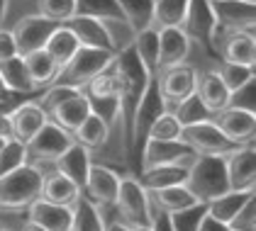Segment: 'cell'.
<instances>
[{
	"mask_svg": "<svg viewBox=\"0 0 256 231\" xmlns=\"http://www.w3.org/2000/svg\"><path fill=\"white\" fill-rule=\"evenodd\" d=\"M171 112L176 115L180 127H190V124H200V122H210L212 119V112L200 102V97L196 93L183 97V100H178L176 105L171 107Z\"/></svg>",
	"mask_w": 256,
	"mask_h": 231,
	"instance_id": "35",
	"label": "cell"
},
{
	"mask_svg": "<svg viewBox=\"0 0 256 231\" xmlns=\"http://www.w3.org/2000/svg\"><path fill=\"white\" fill-rule=\"evenodd\" d=\"M212 122L220 127V132L232 139L234 144L244 146V144H254V132H256V115L239 110V107H224L212 115Z\"/></svg>",
	"mask_w": 256,
	"mask_h": 231,
	"instance_id": "14",
	"label": "cell"
},
{
	"mask_svg": "<svg viewBox=\"0 0 256 231\" xmlns=\"http://www.w3.org/2000/svg\"><path fill=\"white\" fill-rule=\"evenodd\" d=\"M134 51H137L139 61L144 63V68L152 73V76H156L158 66V29H154V27H146V29H142V32H137L134 34Z\"/></svg>",
	"mask_w": 256,
	"mask_h": 231,
	"instance_id": "32",
	"label": "cell"
},
{
	"mask_svg": "<svg viewBox=\"0 0 256 231\" xmlns=\"http://www.w3.org/2000/svg\"><path fill=\"white\" fill-rule=\"evenodd\" d=\"M49 117L42 110V105L37 102H24V105H18L12 112H10V122H12V139H18L22 144H27L32 136L44 127Z\"/></svg>",
	"mask_w": 256,
	"mask_h": 231,
	"instance_id": "19",
	"label": "cell"
},
{
	"mask_svg": "<svg viewBox=\"0 0 256 231\" xmlns=\"http://www.w3.org/2000/svg\"><path fill=\"white\" fill-rule=\"evenodd\" d=\"M76 15H88V17H122L118 0H76Z\"/></svg>",
	"mask_w": 256,
	"mask_h": 231,
	"instance_id": "39",
	"label": "cell"
},
{
	"mask_svg": "<svg viewBox=\"0 0 256 231\" xmlns=\"http://www.w3.org/2000/svg\"><path fill=\"white\" fill-rule=\"evenodd\" d=\"M78 39L80 46H93V49H105V51H112L110 46V39L108 32L102 27V22L98 17H88V15H74L68 22H64Z\"/></svg>",
	"mask_w": 256,
	"mask_h": 231,
	"instance_id": "22",
	"label": "cell"
},
{
	"mask_svg": "<svg viewBox=\"0 0 256 231\" xmlns=\"http://www.w3.org/2000/svg\"><path fill=\"white\" fill-rule=\"evenodd\" d=\"M40 195H42L40 166L22 163L20 168L0 175V210H5V212L27 210Z\"/></svg>",
	"mask_w": 256,
	"mask_h": 231,
	"instance_id": "1",
	"label": "cell"
},
{
	"mask_svg": "<svg viewBox=\"0 0 256 231\" xmlns=\"http://www.w3.org/2000/svg\"><path fill=\"white\" fill-rule=\"evenodd\" d=\"M18 54V46H15V37L10 29H0V61L15 56Z\"/></svg>",
	"mask_w": 256,
	"mask_h": 231,
	"instance_id": "46",
	"label": "cell"
},
{
	"mask_svg": "<svg viewBox=\"0 0 256 231\" xmlns=\"http://www.w3.org/2000/svg\"><path fill=\"white\" fill-rule=\"evenodd\" d=\"M224 171L230 190H254L256 188V151L254 144L236 146L224 156Z\"/></svg>",
	"mask_w": 256,
	"mask_h": 231,
	"instance_id": "11",
	"label": "cell"
},
{
	"mask_svg": "<svg viewBox=\"0 0 256 231\" xmlns=\"http://www.w3.org/2000/svg\"><path fill=\"white\" fill-rule=\"evenodd\" d=\"M244 2H252V5H256V0H244Z\"/></svg>",
	"mask_w": 256,
	"mask_h": 231,
	"instance_id": "55",
	"label": "cell"
},
{
	"mask_svg": "<svg viewBox=\"0 0 256 231\" xmlns=\"http://www.w3.org/2000/svg\"><path fill=\"white\" fill-rule=\"evenodd\" d=\"M88 115H90V102H88V97H86L83 90L68 95L66 100H61L56 107H52V110L46 112V117H49L52 122H56L59 127H64V129L71 132V134L78 129L80 122Z\"/></svg>",
	"mask_w": 256,
	"mask_h": 231,
	"instance_id": "17",
	"label": "cell"
},
{
	"mask_svg": "<svg viewBox=\"0 0 256 231\" xmlns=\"http://www.w3.org/2000/svg\"><path fill=\"white\" fill-rule=\"evenodd\" d=\"M186 175H188L186 166L164 163V166H152V168L139 171V183L144 185V190H161V188H171V185H183Z\"/></svg>",
	"mask_w": 256,
	"mask_h": 231,
	"instance_id": "24",
	"label": "cell"
},
{
	"mask_svg": "<svg viewBox=\"0 0 256 231\" xmlns=\"http://www.w3.org/2000/svg\"><path fill=\"white\" fill-rule=\"evenodd\" d=\"M188 0H154V17L152 27L164 29V27H180L186 17Z\"/></svg>",
	"mask_w": 256,
	"mask_h": 231,
	"instance_id": "33",
	"label": "cell"
},
{
	"mask_svg": "<svg viewBox=\"0 0 256 231\" xmlns=\"http://www.w3.org/2000/svg\"><path fill=\"white\" fill-rule=\"evenodd\" d=\"M220 78L224 80V85L230 88V93L236 90L242 83H246L249 78H254V66H244V63H232V61H222V66L217 68Z\"/></svg>",
	"mask_w": 256,
	"mask_h": 231,
	"instance_id": "42",
	"label": "cell"
},
{
	"mask_svg": "<svg viewBox=\"0 0 256 231\" xmlns=\"http://www.w3.org/2000/svg\"><path fill=\"white\" fill-rule=\"evenodd\" d=\"M68 231H105V222L100 207L80 193L76 205L71 207V227Z\"/></svg>",
	"mask_w": 256,
	"mask_h": 231,
	"instance_id": "28",
	"label": "cell"
},
{
	"mask_svg": "<svg viewBox=\"0 0 256 231\" xmlns=\"http://www.w3.org/2000/svg\"><path fill=\"white\" fill-rule=\"evenodd\" d=\"M254 197V190H227L224 195H220L215 200L208 202V214H212L215 219L230 224L234 219V214Z\"/></svg>",
	"mask_w": 256,
	"mask_h": 231,
	"instance_id": "30",
	"label": "cell"
},
{
	"mask_svg": "<svg viewBox=\"0 0 256 231\" xmlns=\"http://www.w3.org/2000/svg\"><path fill=\"white\" fill-rule=\"evenodd\" d=\"M156 83L166 107L171 110L178 100L196 93L198 71L193 66H188V63H178V66H171V68H161L156 73Z\"/></svg>",
	"mask_w": 256,
	"mask_h": 231,
	"instance_id": "8",
	"label": "cell"
},
{
	"mask_svg": "<svg viewBox=\"0 0 256 231\" xmlns=\"http://www.w3.org/2000/svg\"><path fill=\"white\" fill-rule=\"evenodd\" d=\"M196 158L198 154L180 139H176V141L146 139V144L142 146V154H139V166H142V171L152 168V166H164V163H178V166L190 168Z\"/></svg>",
	"mask_w": 256,
	"mask_h": 231,
	"instance_id": "7",
	"label": "cell"
},
{
	"mask_svg": "<svg viewBox=\"0 0 256 231\" xmlns=\"http://www.w3.org/2000/svg\"><path fill=\"white\" fill-rule=\"evenodd\" d=\"M180 29L188 34L190 41H198L202 46L212 44L217 34V19L215 12H212V2L210 0H188Z\"/></svg>",
	"mask_w": 256,
	"mask_h": 231,
	"instance_id": "9",
	"label": "cell"
},
{
	"mask_svg": "<svg viewBox=\"0 0 256 231\" xmlns=\"http://www.w3.org/2000/svg\"><path fill=\"white\" fill-rule=\"evenodd\" d=\"M230 227L224 224V222H220V219H215L212 214L205 212V217L200 219V224H198V231H227Z\"/></svg>",
	"mask_w": 256,
	"mask_h": 231,
	"instance_id": "47",
	"label": "cell"
},
{
	"mask_svg": "<svg viewBox=\"0 0 256 231\" xmlns=\"http://www.w3.org/2000/svg\"><path fill=\"white\" fill-rule=\"evenodd\" d=\"M198 202H210L230 190L227 171H224V156H205L198 154L193 166L188 168L183 183Z\"/></svg>",
	"mask_w": 256,
	"mask_h": 231,
	"instance_id": "2",
	"label": "cell"
},
{
	"mask_svg": "<svg viewBox=\"0 0 256 231\" xmlns=\"http://www.w3.org/2000/svg\"><path fill=\"white\" fill-rule=\"evenodd\" d=\"M0 231H10V229H0Z\"/></svg>",
	"mask_w": 256,
	"mask_h": 231,
	"instance_id": "57",
	"label": "cell"
},
{
	"mask_svg": "<svg viewBox=\"0 0 256 231\" xmlns=\"http://www.w3.org/2000/svg\"><path fill=\"white\" fill-rule=\"evenodd\" d=\"M152 231H174L171 222H168V214L152 210Z\"/></svg>",
	"mask_w": 256,
	"mask_h": 231,
	"instance_id": "48",
	"label": "cell"
},
{
	"mask_svg": "<svg viewBox=\"0 0 256 231\" xmlns=\"http://www.w3.org/2000/svg\"><path fill=\"white\" fill-rule=\"evenodd\" d=\"M80 190L78 185L66 178L64 173H59L56 168L49 171V173H42V200L46 202H54V205H64V207H74L76 200L80 197Z\"/></svg>",
	"mask_w": 256,
	"mask_h": 231,
	"instance_id": "18",
	"label": "cell"
},
{
	"mask_svg": "<svg viewBox=\"0 0 256 231\" xmlns=\"http://www.w3.org/2000/svg\"><path fill=\"white\" fill-rule=\"evenodd\" d=\"M180 141L188 144L196 154L205 156H227L230 151H234L239 144H234L232 139L220 132L215 122H200V124H190L180 129Z\"/></svg>",
	"mask_w": 256,
	"mask_h": 231,
	"instance_id": "6",
	"label": "cell"
},
{
	"mask_svg": "<svg viewBox=\"0 0 256 231\" xmlns=\"http://www.w3.org/2000/svg\"><path fill=\"white\" fill-rule=\"evenodd\" d=\"M149 193V202H152V210L156 212H178V210H186L190 205H196L198 200L193 197V193L186 188V185H171V188H161V190H146Z\"/></svg>",
	"mask_w": 256,
	"mask_h": 231,
	"instance_id": "26",
	"label": "cell"
},
{
	"mask_svg": "<svg viewBox=\"0 0 256 231\" xmlns=\"http://www.w3.org/2000/svg\"><path fill=\"white\" fill-rule=\"evenodd\" d=\"M222 56L232 63L254 66L256 61V39L254 32H224L222 37Z\"/></svg>",
	"mask_w": 256,
	"mask_h": 231,
	"instance_id": "23",
	"label": "cell"
},
{
	"mask_svg": "<svg viewBox=\"0 0 256 231\" xmlns=\"http://www.w3.org/2000/svg\"><path fill=\"white\" fill-rule=\"evenodd\" d=\"M122 17L130 22V27L134 32H142L146 27H152L154 17V0H118Z\"/></svg>",
	"mask_w": 256,
	"mask_h": 231,
	"instance_id": "34",
	"label": "cell"
},
{
	"mask_svg": "<svg viewBox=\"0 0 256 231\" xmlns=\"http://www.w3.org/2000/svg\"><path fill=\"white\" fill-rule=\"evenodd\" d=\"M208 212V202H196L186 210H178V212L168 214V222H171V229L174 231H198L200 219Z\"/></svg>",
	"mask_w": 256,
	"mask_h": 231,
	"instance_id": "37",
	"label": "cell"
},
{
	"mask_svg": "<svg viewBox=\"0 0 256 231\" xmlns=\"http://www.w3.org/2000/svg\"><path fill=\"white\" fill-rule=\"evenodd\" d=\"M90 163H93V158H90V151L86 149V146H80L78 141H74L64 154L54 161V168L64 173L66 178H71L76 185H78L80 190H83V185H86V178H88V168H90Z\"/></svg>",
	"mask_w": 256,
	"mask_h": 231,
	"instance_id": "20",
	"label": "cell"
},
{
	"mask_svg": "<svg viewBox=\"0 0 256 231\" xmlns=\"http://www.w3.org/2000/svg\"><path fill=\"white\" fill-rule=\"evenodd\" d=\"M37 12L64 24L76 15V0H37Z\"/></svg>",
	"mask_w": 256,
	"mask_h": 231,
	"instance_id": "41",
	"label": "cell"
},
{
	"mask_svg": "<svg viewBox=\"0 0 256 231\" xmlns=\"http://www.w3.org/2000/svg\"><path fill=\"white\" fill-rule=\"evenodd\" d=\"M56 27H59V22L44 17V15H40V12L22 17L20 22L15 24V29H10V32H12V37H15L18 54L24 56V54H30V51L44 49V44H46L49 34H52Z\"/></svg>",
	"mask_w": 256,
	"mask_h": 231,
	"instance_id": "10",
	"label": "cell"
},
{
	"mask_svg": "<svg viewBox=\"0 0 256 231\" xmlns=\"http://www.w3.org/2000/svg\"><path fill=\"white\" fill-rule=\"evenodd\" d=\"M227 227L232 231H256V195L234 214V219Z\"/></svg>",
	"mask_w": 256,
	"mask_h": 231,
	"instance_id": "45",
	"label": "cell"
},
{
	"mask_svg": "<svg viewBox=\"0 0 256 231\" xmlns=\"http://www.w3.org/2000/svg\"><path fill=\"white\" fill-rule=\"evenodd\" d=\"M217 19V29L222 32H254L256 5L244 0H210Z\"/></svg>",
	"mask_w": 256,
	"mask_h": 231,
	"instance_id": "12",
	"label": "cell"
},
{
	"mask_svg": "<svg viewBox=\"0 0 256 231\" xmlns=\"http://www.w3.org/2000/svg\"><path fill=\"white\" fill-rule=\"evenodd\" d=\"M0 139H12V122H10V112H0Z\"/></svg>",
	"mask_w": 256,
	"mask_h": 231,
	"instance_id": "49",
	"label": "cell"
},
{
	"mask_svg": "<svg viewBox=\"0 0 256 231\" xmlns=\"http://www.w3.org/2000/svg\"><path fill=\"white\" fill-rule=\"evenodd\" d=\"M180 122L176 119V115L171 110L161 112V115L152 122L149 127V139H158V141H176L180 139Z\"/></svg>",
	"mask_w": 256,
	"mask_h": 231,
	"instance_id": "38",
	"label": "cell"
},
{
	"mask_svg": "<svg viewBox=\"0 0 256 231\" xmlns=\"http://www.w3.org/2000/svg\"><path fill=\"white\" fill-rule=\"evenodd\" d=\"M78 39H76V34L66 27V24H59L52 34H49V39H46V44H44V49L49 51V56L56 61V66H59V71L71 61V56L76 54V49H78Z\"/></svg>",
	"mask_w": 256,
	"mask_h": 231,
	"instance_id": "31",
	"label": "cell"
},
{
	"mask_svg": "<svg viewBox=\"0 0 256 231\" xmlns=\"http://www.w3.org/2000/svg\"><path fill=\"white\" fill-rule=\"evenodd\" d=\"M22 163H27V149L18 139H8L0 149V175L10 173L15 168H20Z\"/></svg>",
	"mask_w": 256,
	"mask_h": 231,
	"instance_id": "40",
	"label": "cell"
},
{
	"mask_svg": "<svg viewBox=\"0 0 256 231\" xmlns=\"http://www.w3.org/2000/svg\"><path fill=\"white\" fill-rule=\"evenodd\" d=\"M88 102H90V112H96L98 117H102L110 127L118 124V119H120V100L118 97H96V100L88 97Z\"/></svg>",
	"mask_w": 256,
	"mask_h": 231,
	"instance_id": "44",
	"label": "cell"
},
{
	"mask_svg": "<svg viewBox=\"0 0 256 231\" xmlns=\"http://www.w3.org/2000/svg\"><path fill=\"white\" fill-rule=\"evenodd\" d=\"M22 231H46V229H42V227H37V224H30V222H27Z\"/></svg>",
	"mask_w": 256,
	"mask_h": 231,
	"instance_id": "53",
	"label": "cell"
},
{
	"mask_svg": "<svg viewBox=\"0 0 256 231\" xmlns=\"http://www.w3.org/2000/svg\"><path fill=\"white\" fill-rule=\"evenodd\" d=\"M227 231H232V229H227Z\"/></svg>",
	"mask_w": 256,
	"mask_h": 231,
	"instance_id": "58",
	"label": "cell"
},
{
	"mask_svg": "<svg viewBox=\"0 0 256 231\" xmlns=\"http://www.w3.org/2000/svg\"><path fill=\"white\" fill-rule=\"evenodd\" d=\"M110 132H112V127H110L102 117H98L96 112H90V115L80 122L78 129L74 132V141H78L80 146H86L88 151H100V149L108 144Z\"/></svg>",
	"mask_w": 256,
	"mask_h": 231,
	"instance_id": "27",
	"label": "cell"
},
{
	"mask_svg": "<svg viewBox=\"0 0 256 231\" xmlns=\"http://www.w3.org/2000/svg\"><path fill=\"white\" fill-rule=\"evenodd\" d=\"M120 212V222H124L127 227H149L152 224V202L149 193L144 190V185L139 183V178H122L120 180V190L115 197V205Z\"/></svg>",
	"mask_w": 256,
	"mask_h": 231,
	"instance_id": "5",
	"label": "cell"
},
{
	"mask_svg": "<svg viewBox=\"0 0 256 231\" xmlns=\"http://www.w3.org/2000/svg\"><path fill=\"white\" fill-rule=\"evenodd\" d=\"M120 178L112 168L108 166H100V163H90L88 168V178H86V185H83V195L88 200H93L98 207H112L115 205V197L120 190Z\"/></svg>",
	"mask_w": 256,
	"mask_h": 231,
	"instance_id": "13",
	"label": "cell"
},
{
	"mask_svg": "<svg viewBox=\"0 0 256 231\" xmlns=\"http://www.w3.org/2000/svg\"><path fill=\"white\" fill-rule=\"evenodd\" d=\"M105 231H130V227L124 222H110V224H105Z\"/></svg>",
	"mask_w": 256,
	"mask_h": 231,
	"instance_id": "51",
	"label": "cell"
},
{
	"mask_svg": "<svg viewBox=\"0 0 256 231\" xmlns=\"http://www.w3.org/2000/svg\"><path fill=\"white\" fill-rule=\"evenodd\" d=\"M8 7H10V2L8 0H0V29H2V22L8 17Z\"/></svg>",
	"mask_w": 256,
	"mask_h": 231,
	"instance_id": "52",
	"label": "cell"
},
{
	"mask_svg": "<svg viewBox=\"0 0 256 231\" xmlns=\"http://www.w3.org/2000/svg\"><path fill=\"white\" fill-rule=\"evenodd\" d=\"M2 144H5V139H0V149H2Z\"/></svg>",
	"mask_w": 256,
	"mask_h": 231,
	"instance_id": "56",
	"label": "cell"
},
{
	"mask_svg": "<svg viewBox=\"0 0 256 231\" xmlns=\"http://www.w3.org/2000/svg\"><path fill=\"white\" fill-rule=\"evenodd\" d=\"M196 95L200 97V102L215 115L220 110H224L230 105V88L224 85V80L220 78L217 71H205L198 73V85Z\"/></svg>",
	"mask_w": 256,
	"mask_h": 231,
	"instance_id": "21",
	"label": "cell"
},
{
	"mask_svg": "<svg viewBox=\"0 0 256 231\" xmlns=\"http://www.w3.org/2000/svg\"><path fill=\"white\" fill-rule=\"evenodd\" d=\"M71 144H74V134L66 132L64 127H59L56 122L46 119L44 127L24 144V149H27V163H32V166L52 163V166H54V161H56Z\"/></svg>",
	"mask_w": 256,
	"mask_h": 231,
	"instance_id": "4",
	"label": "cell"
},
{
	"mask_svg": "<svg viewBox=\"0 0 256 231\" xmlns=\"http://www.w3.org/2000/svg\"><path fill=\"white\" fill-rule=\"evenodd\" d=\"M190 46H193V41L188 39V34L180 27H164V29H158V61H156L158 71L178 66V63H186L188 54H190Z\"/></svg>",
	"mask_w": 256,
	"mask_h": 231,
	"instance_id": "15",
	"label": "cell"
},
{
	"mask_svg": "<svg viewBox=\"0 0 256 231\" xmlns=\"http://www.w3.org/2000/svg\"><path fill=\"white\" fill-rule=\"evenodd\" d=\"M0 78L8 85V90L15 93V95H30V93L37 90L34 83H32V78H30L27 66H24V58L20 54L0 61Z\"/></svg>",
	"mask_w": 256,
	"mask_h": 231,
	"instance_id": "25",
	"label": "cell"
},
{
	"mask_svg": "<svg viewBox=\"0 0 256 231\" xmlns=\"http://www.w3.org/2000/svg\"><path fill=\"white\" fill-rule=\"evenodd\" d=\"M12 95H15V93H10L8 85L2 83V78H0V105H8V102L12 100Z\"/></svg>",
	"mask_w": 256,
	"mask_h": 231,
	"instance_id": "50",
	"label": "cell"
},
{
	"mask_svg": "<svg viewBox=\"0 0 256 231\" xmlns=\"http://www.w3.org/2000/svg\"><path fill=\"white\" fill-rule=\"evenodd\" d=\"M105 32H108V39H110V46H112V54H120L124 49H130L134 44V29L130 27V22L124 17H105L100 19Z\"/></svg>",
	"mask_w": 256,
	"mask_h": 231,
	"instance_id": "36",
	"label": "cell"
},
{
	"mask_svg": "<svg viewBox=\"0 0 256 231\" xmlns=\"http://www.w3.org/2000/svg\"><path fill=\"white\" fill-rule=\"evenodd\" d=\"M22 58H24V66H27V71H30V78H32L34 88H46V85L54 83V78L59 73V66H56L54 58L49 56L46 49L30 51V54H24Z\"/></svg>",
	"mask_w": 256,
	"mask_h": 231,
	"instance_id": "29",
	"label": "cell"
},
{
	"mask_svg": "<svg viewBox=\"0 0 256 231\" xmlns=\"http://www.w3.org/2000/svg\"><path fill=\"white\" fill-rule=\"evenodd\" d=\"M230 107H239L246 112L256 115V76L249 78L246 83H242L236 90L230 93Z\"/></svg>",
	"mask_w": 256,
	"mask_h": 231,
	"instance_id": "43",
	"label": "cell"
},
{
	"mask_svg": "<svg viewBox=\"0 0 256 231\" xmlns=\"http://www.w3.org/2000/svg\"><path fill=\"white\" fill-rule=\"evenodd\" d=\"M130 231H152V224H149V227H142V224H137V227H130Z\"/></svg>",
	"mask_w": 256,
	"mask_h": 231,
	"instance_id": "54",
	"label": "cell"
},
{
	"mask_svg": "<svg viewBox=\"0 0 256 231\" xmlns=\"http://www.w3.org/2000/svg\"><path fill=\"white\" fill-rule=\"evenodd\" d=\"M115 61V54L112 51H105V49H93V46H78L76 54L71 56V61L61 68L54 83H64V85H74V88H80L93 80V78L108 71Z\"/></svg>",
	"mask_w": 256,
	"mask_h": 231,
	"instance_id": "3",
	"label": "cell"
},
{
	"mask_svg": "<svg viewBox=\"0 0 256 231\" xmlns=\"http://www.w3.org/2000/svg\"><path fill=\"white\" fill-rule=\"evenodd\" d=\"M27 214H30L27 217L30 224H37L46 231H68V227H71V207L46 202L42 197H37L27 207Z\"/></svg>",
	"mask_w": 256,
	"mask_h": 231,
	"instance_id": "16",
	"label": "cell"
}]
</instances>
